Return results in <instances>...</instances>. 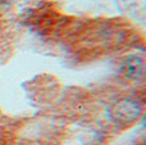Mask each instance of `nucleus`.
Listing matches in <instances>:
<instances>
[{"label":"nucleus","mask_w":146,"mask_h":145,"mask_svg":"<svg viewBox=\"0 0 146 145\" xmlns=\"http://www.w3.org/2000/svg\"><path fill=\"white\" fill-rule=\"evenodd\" d=\"M142 107L139 102L133 99H121L114 103L109 109V116L117 123L127 125L141 116Z\"/></svg>","instance_id":"f257e3e1"},{"label":"nucleus","mask_w":146,"mask_h":145,"mask_svg":"<svg viewBox=\"0 0 146 145\" xmlns=\"http://www.w3.org/2000/svg\"><path fill=\"white\" fill-rule=\"evenodd\" d=\"M119 72L127 80H140L141 77H144V73H145L144 59L137 55L127 57L121 63Z\"/></svg>","instance_id":"f03ea898"}]
</instances>
